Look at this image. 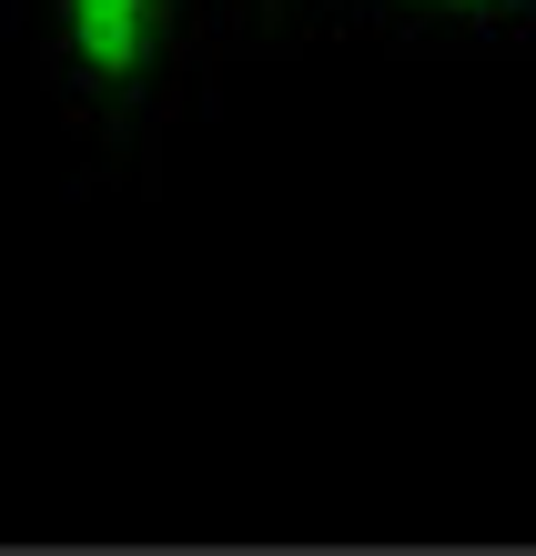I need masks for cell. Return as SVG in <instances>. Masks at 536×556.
<instances>
[{
    "label": "cell",
    "mask_w": 536,
    "mask_h": 556,
    "mask_svg": "<svg viewBox=\"0 0 536 556\" xmlns=\"http://www.w3.org/2000/svg\"><path fill=\"white\" fill-rule=\"evenodd\" d=\"M294 41H364L415 61H516L536 51V0H284L274 51Z\"/></svg>",
    "instance_id": "7a4b0ae2"
},
{
    "label": "cell",
    "mask_w": 536,
    "mask_h": 556,
    "mask_svg": "<svg viewBox=\"0 0 536 556\" xmlns=\"http://www.w3.org/2000/svg\"><path fill=\"white\" fill-rule=\"evenodd\" d=\"M41 112L91 182H152L213 72L244 61V0H11Z\"/></svg>",
    "instance_id": "6da1fadb"
},
{
    "label": "cell",
    "mask_w": 536,
    "mask_h": 556,
    "mask_svg": "<svg viewBox=\"0 0 536 556\" xmlns=\"http://www.w3.org/2000/svg\"><path fill=\"white\" fill-rule=\"evenodd\" d=\"M274 21H284V0H244V61L274 51Z\"/></svg>",
    "instance_id": "3957f363"
}]
</instances>
